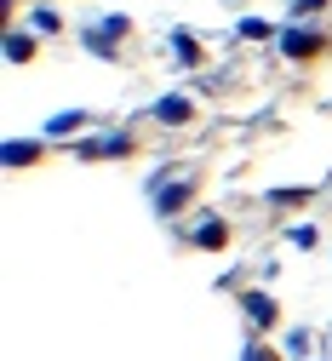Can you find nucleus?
Here are the masks:
<instances>
[{
  "label": "nucleus",
  "instance_id": "obj_1",
  "mask_svg": "<svg viewBox=\"0 0 332 361\" xmlns=\"http://www.w3.org/2000/svg\"><path fill=\"white\" fill-rule=\"evenodd\" d=\"M281 52H287L293 63L321 58V52H326V29H315V23H287V29H281Z\"/></svg>",
  "mask_w": 332,
  "mask_h": 361
},
{
  "label": "nucleus",
  "instance_id": "obj_2",
  "mask_svg": "<svg viewBox=\"0 0 332 361\" xmlns=\"http://www.w3.org/2000/svg\"><path fill=\"white\" fill-rule=\"evenodd\" d=\"M149 201H155V212H161V218H178V207H189V201H195V178H189V172H172L166 184L149 195Z\"/></svg>",
  "mask_w": 332,
  "mask_h": 361
},
{
  "label": "nucleus",
  "instance_id": "obj_3",
  "mask_svg": "<svg viewBox=\"0 0 332 361\" xmlns=\"http://www.w3.org/2000/svg\"><path fill=\"white\" fill-rule=\"evenodd\" d=\"M189 241H195L201 252H223V247H229V224H223L218 212H201L195 230H189Z\"/></svg>",
  "mask_w": 332,
  "mask_h": 361
},
{
  "label": "nucleus",
  "instance_id": "obj_4",
  "mask_svg": "<svg viewBox=\"0 0 332 361\" xmlns=\"http://www.w3.org/2000/svg\"><path fill=\"white\" fill-rule=\"evenodd\" d=\"M132 149H137L132 132H109V138H86V144H75L80 161H98V155H132Z\"/></svg>",
  "mask_w": 332,
  "mask_h": 361
},
{
  "label": "nucleus",
  "instance_id": "obj_5",
  "mask_svg": "<svg viewBox=\"0 0 332 361\" xmlns=\"http://www.w3.org/2000/svg\"><path fill=\"white\" fill-rule=\"evenodd\" d=\"M241 310H247L252 327H275V322H281V304H275L269 293H241Z\"/></svg>",
  "mask_w": 332,
  "mask_h": 361
},
{
  "label": "nucleus",
  "instance_id": "obj_6",
  "mask_svg": "<svg viewBox=\"0 0 332 361\" xmlns=\"http://www.w3.org/2000/svg\"><path fill=\"white\" fill-rule=\"evenodd\" d=\"M149 115H155L161 126H183L195 109H189V98H183V92H166V98H155V109H149Z\"/></svg>",
  "mask_w": 332,
  "mask_h": 361
},
{
  "label": "nucleus",
  "instance_id": "obj_7",
  "mask_svg": "<svg viewBox=\"0 0 332 361\" xmlns=\"http://www.w3.org/2000/svg\"><path fill=\"white\" fill-rule=\"evenodd\" d=\"M172 63L195 69V63H201V40H195V35H172Z\"/></svg>",
  "mask_w": 332,
  "mask_h": 361
},
{
  "label": "nucleus",
  "instance_id": "obj_8",
  "mask_svg": "<svg viewBox=\"0 0 332 361\" xmlns=\"http://www.w3.org/2000/svg\"><path fill=\"white\" fill-rule=\"evenodd\" d=\"M235 35H241V40H281V29H275L269 18H241V23H235Z\"/></svg>",
  "mask_w": 332,
  "mask_h": 361
},
{
  "label": "nucleus",
  "instance_id": "obj_9",
  "mask_svg": "<svg viewBox=\"0 0 332 361\" xmlns=\"http://www.w3.org/2000/svg\"><path fill=\"white\" fill-rule=\"evenodd\" d=\"M40 155V144H29V138H6V149H0V161H6V166H29Z\"/></svg>",
  "mask_w": 332,
  "mask_h": 361
},
{
  "label": "nucleus",
  "instance_id": "obj_10",
  "mask_svg": "<svg viewBox=\"0 0 332 361\" xmlns=\"http://www.w3.org/2000/svg\"><path fill=\"white\" fill-rule=\"evenodd\" d=\"M75 126H86V109H63V115L46 121L40 132H46V138H63V132H75Z\"/></svg>",
  "mask_w": 332,
  "mask_h": 361
},
{
  "label": "nucleus",
  "instance_id": "obj_11",
  "mask_svg": "<svg viewBox=\"0 0 332 361\" xmlns=\"http://www.w3.org/2000/svg\"><path fill=\"white\" fill-rule=\"evenodd\" d=\"M6 58H12V63H29V58H35V35H23V29L6 35Z\"/></svg>",
  "mask_w": 332,
  "mask_h": 361
},
{
  "label": "nucleus",
  "instance_id": "obj_12",
  "mask_svg": "<svg viewBox=\"0 0 332 361\" xmlns=\"http://www.w3.org/2000/svg\"><path fill=\"white\" fill-rule=\"evenodd\" d=\"M287 241H293L298 252H315V247H321V230H309V224H293V230H287Z\"/></svg>",
  "mask_w": 332,
  "mask_h": 361
},
{
  "label": "nucleus",
  "instance_id": "obj_13",
  "mask_svg": "<svg viewBox=\"0 0 332 361\" xmlns=\"http://www.w3.org/2000/svg\"><path fill=\"white\" fill-rule=\"evenodd\" d=\"M86 52H98L104 63H115V58H121V52H115V40H109V35H98V29H86Z\"/></svg>",
  "mask_w": 332,
  "mask_h": 361
},
{
  "label": "nucleus",
  "instance_id": "obj_14",
  "mask_svg": "<svg viewBox=\"0 0 332 361\" xmlns=\"http://www.w3.org/2000/svg\"><path fill=\"white\" fill-rule=\"evenodd\" d=\"M304 195H315V184H304V190H269L275 207H293V201H304Z\"/></svg>",
  "mask_w": 332,
  "mask_h": 361
},
{
  "label": "nucleus",
  "instance_id": "obj_15",
  "mask_svg": "<svg viewBox=\"0 0 332 361\" xmlns=\"http://www.w3.org/2000/svg\"><path fill=\"white\" fill-rule=\"evenodd\" d=\"M332 6V0H293V23H304L309 12H326Z\"/></svg>",
  "mask_w": 332,
  "mask_h": 361
},
{
  "label": "nucleus",
  "instance_id": "obj_16",
  "mask_svg": "<svg viewBox=\"0 0 332 361\" xmlns=\"http://www.w3.org/2000/svg\"><path fill=\"white\" fill-rule=\"evenodd\" d=\"M304 350H309V327H293L287 333V355H304Z\"/></svg>",
  "mask_w": 332,
  "mask_h": 361
},
{
  "label": "nucleus",
  "instance_id": "obj_17",
  "mask_svg": "<svg viewBox=\"0 0 332 361\" xmlns=\"http://www.w3.org/2000/svg\"><path fill=\"white\" fill-rule=\"evenodd\" d=\"M241 361H281V355H275L269 344H247V350H241Z\"/></svg>",
  "mask_w": 332,
  "mask_h": 361
},
{
  "label": "nucleus",
  "instance_id": "obj_18",
  "mask_svg": "<svg viewBox=\"0 0 332 361\" xmlns=\"http://www.w3.org/2000/svg\"><path fill=\"white\" fill-rule=\"evenodd\" d=\"M35 29L40 35H58V12H35Z\"/></svg>",
  "mask_w": 332,
  "mask_h": 361
}]
</instances>
